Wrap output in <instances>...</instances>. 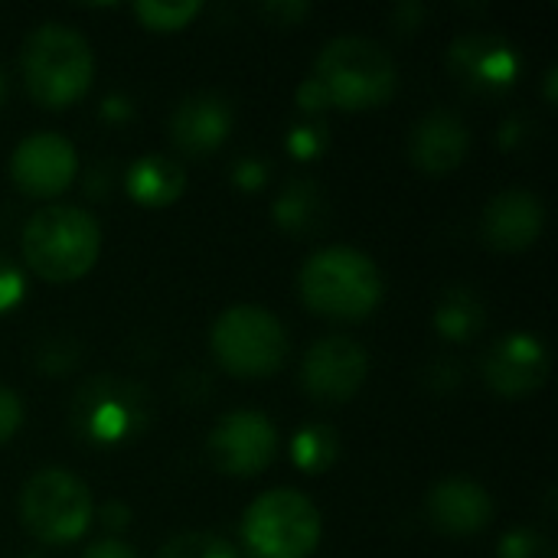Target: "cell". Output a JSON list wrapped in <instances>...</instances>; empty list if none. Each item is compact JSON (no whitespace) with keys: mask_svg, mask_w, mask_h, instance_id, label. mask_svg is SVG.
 Listing matches in <instances>:
<instances>
[{"mask_svg":"<svg viewBox=\"0 0 558 558\" xmlns=\"http://www.w3.org/2000/svg\"><path fill=\"white\" fill-rule=\"evenodd\" d=\"M275 219L284 232L311 239L327 222V193L317 180H294L275 203Z\"/></svg>","mask_w":558,"mask_h":558,"instance_id":"19","label":"cell"},{"mask_svg":"<svg viewBox=\"0 0 558 558\" xmlns=\"http://www.w3.org/2000/svg\"><path fill=\"white\" fill-rule=\"evenodd\" d=\"M314 78L324 85L327 101L343 111L379 108L396 95L399 85L392 56L366 36L330 39L317 56Z\"/></svg>","mask_w":558,"mask_h":558,"instance_id":"4","label":"cell"},{"mask_svg":"<svg viewBox=\"0 0 558 558\" xmlns=\"http://www.w3.org/2000/svg\"><path fill=\"white\" fill-rule=\"evenodd\" d=\"M26 92L43 108H69L95 78V56L88 39L65 23L36 26L20 52Z\"/></svg>","mask_w":558,"mask_h":558,"instance_id":"3","label":"cell"},{"mask_svg":"<svg viewBox=\"0 0 558 558\" xmlns=\"http://www.w3.org/2000/svg\"><path fill=\"white\" fill-rule=\"evenodd\" d=\"M320 513L301 490H268L242 517V543L252 558H311L320 543Z\"/></svg>","mask_w":558,"mask_h":558,"instance_id":"7","label":"cell"},{"mask_svg":"<svg viewBox=\"0 0 558 558\" xmlns=\"http://www.w3.org/2000/svg\"><path fill=\"white\" fill-rule=\"evenodd\" d=\"M213 356L239 379H265L288 360V330L258 304H235L213 324Z\"/></svg>","mask_w":558,"mask_h":558,"instance_id":"6","label":"cell"},{"mask_svg":"<svg viewBox=\"0 0 558 558\" xmlns=\"http://www.w3.org/2000/svg\"><path fill=\"white\" fill-rule=\"evenodd\" d=\"M23 262L52 284L78 281L92 271L101 252V229L88 209L52 203L36 209L20 235Z\"/></svg>","mask_w":558,"mask_h":558,"instance_id":"2","label":"cell"},{"mask_svg":"<svg viewBox=\"0 0 558 558\" xmlns=\"http://www.w3.org/2000/svg\"><path fill=\"white\" fill-rule=\"evenodd\" d=\"M3 98H7V75L0 72V105H3Z\"/></svg>","mask_w":558,"mask_h":558,"instance_id":"32","label":"cell"},{"mask_svg":"<svg viewBox=\"0 0 558 558\" xmlns=\"http://www.w3.org/2000/svg\"><path fill=\"white\" fill-rule=\"evenodd\" d=\"M157 558H239L235 546L213 533H180L163 543Z\"/></svg>","mask_w":558,"mask_h":558,"instance_id":"22","label":"cell"},{"mask_svg":"<svg viewBox=\"0 0 558 558\" xmlns=\"http://www.w3.org/2000/svg\"><path fill=\"white\" fill-rule=\"evenodd\" d=\"M369 376L366 350L350 337L317 340L301 363V386L314 402L343 405L350 402Z\"/></svg>","mask_w":558,"mask_h":558,"instance_id":"10","label":"cell"},{"mask_svg":"<svg viewBox=\"0 0 558 558\" xmlns=\"http://www.w3.org/2000/svg\"><path fill=\"white\" fill-rule=\"evenodd\" d=\"M327 147V131L317 124H301L288 134V150L301 160H314Z\"/></svg>","mask_w":558,"mask_h":558,"instance_id":"25","label":"cell"},{"mask_svg":"<svg viewBox=\"0 0 558 558\" xmlns=\"http://www.w3.org/2000/svg\"><path fill=\"white\" fill-rule=\"evenodd\" d=\"M543 226L546 206L530 190L497 193L481 216V235L497 252H526L543 235Z\"/></svg>","mask_w":558,"mask_h":558,"instance_id":"14","label":"cell"},{"mask_svg":"<svg viewBox=\"0 0 558 558\" xmlns=\"http://www.w3.org/2000/svg\"><path fill=\"white\" fill-rule=\"evenodd\" d=\"M340 454V438L330 425H307L291 441V458L304 474H324Z\"/></svg>","mask_w":558,"mask_h":558,"instance_id":"21","label":"cell"},{"mask_svg":"<svg viewBox=\"0 0 558 558\" xmlns=\"http://www.w3.org/2000/svg\"><path fill=\"white\" fill-rule=\"evenodd\" d=\"M487 324L484 314V301L477 291H471L468 284H454L445 291V298L435 307V327L445 340L451 343H471Z\"/></svg>","mask_w":558,"mask_h":558,"instance_id":"20","label":"cell"},{"mask_svg":"<svg viewBox=\"0 0 558 558\" xmlns=\"http://www.w3.org/2000/svg\"><path fill=\"white\" fill-rule=\"evenodd\" d=\"M278 451V432L265 412L235 409L209 432V458L229 477H258Z\"/></svg>","mask_w":558,"mask_h":558,"instance_id":"9","label":"cell"},{"mask_svg":"<svg viewBox=\"0 0 558 558\" xmlns=\"http://www.w3.org/2000/svg\"><path fill=\"white\" fill-rule=\"evenodd\" d=\"M20 520L46 546L75 543L92 523V490L62 468L36 471L20 490Z\"/></svg>","mask_w":558,"mask_h":558,"instance_id":"8","label":"cell"},{"mask_svg":"<svg viewBox=\"0 0 558 558\" xmlns=\"http://www.w3.org/2000/svg\"><path fill=\"white\" fill-rule=\"evenodd\" d=\"M23 288H26V281H23L20 268L7 255H0V314L13 311L20 304Z\"/></svg>","mask_w":558,"mask_h":558,"instance_id":"26","label":"cell"},{"mask_svg":"<svg viewBox=\"0 0 558 558\" xmlns=\"http://www.w3.org/2000/svg\"><path fill=\"white\" fill-rule=\"evenodd\" d=\"M124 183H128V193H131L134 203H141L147 209H167V206H173L183 196L186 173H183V167L173 157L147 154V157L131 163Z\"/></svg>","mask_w":558,"mask_h":558,"instance_id":"18","label":"cell"},{"mask_svg":"<svg viewBox=\"0 0 558 558\" xmlns=\"http://www.w3.org/2000/svg\"><path fill=\"white\" fill-rule=\"evenodd\" d=\"M484 383L504 399L536 396L549 379V350L533 333L500 337L481 363Z\"/></svg>","mask_w":558,"mask_h":558,"instance_id":"12","label":"cell"},{"mask_svg":"<svg viewBox=\"0 0 558 558\" xmlns=\"http://www.w3.org/2000/svg\"><path fill=\"white\" fill-rule=\"evenodd\" d=\"M500 558H556V549L536 530H513L500 539Z\"/></svg>","mask_w":558,"mask_h":558,"instance_id":"24","label":"cell"},{"mask_svg":"<svg viewBox=\"0 0 558 558\" xmlns=\"http://www.w3.org/2000/svg\"><path fill=\"white\" fill-rule=\"evenodd\" d=\"M471 150V131L454 111H428L409 137V157L412 163L428 177H445L464 163Z\"/></svg>","mask_w":558,"mask_h":558,"instance_id":"16","label":"cell"},{"mask_svg":"<svg viewBox=\"0 0 558 558\" xmlns=\"http://www.w3.org/2000/svg\"><path fill=\"white\" fill-rule=\"evenodd\" d=\"M20 425H23V402L13 389L0 386V445L10 441Z\"/></svg>","mask_w":558,"mask_h":558,"instance_id":"27","label":"cell"},{"mask_svg":"<svg viewBox=\"0 0 558 558\" xmlns=\"http://www.w3.org/2000/svg\"><path fill=\"white\" fill-rule=\"evenodd\" d=\"M451 72L468 92L477 95H500L517 85L520 78V56L517 49L490 33L461 36L451 46Z\"/></svg>","mask_w":558,"mask_h":558,"instance_id":"13","label":"cell"},{"mask_svg":"<svg viewBox=\"0 0 558 558\" xmlns=\"http://www.w3.org/2000/svg\"><path fill=\"white\" fill-rule=\"evenodd\" d=\"M304 304L327 320H366L386 294L379 265L350 245L314 252L298 275Z\"/></svg>","mask_w":558,"mask_h":558,"instance_id":"1","label":"cell"},{"mask_svg":"<svg viewBox=\"0 0 558 558\" xmlns=\"http://www.w3.org/2000/svg\"><path fill=\"white\" fill-rule=\"evenodd\" d=\"M150 415L154 405L147 389L124 376L88 379L69 405L72 432L95 448H118L134 441L147 428Z\"/></svg>","mask_w":558,"mask_h":558,"instance_id":"5","label":"cell"},{"mask_svg":"<svg viewBox=\"0 0 558 558\" xmlns=\"http://www.w3.org/2000/svg\"><path fill=\"white\" fill-rule=\"evenodd\" d=\"M268 180V167L262 163V160H242L239 167H235V183L239 186H245V190H258L262 183Z\"/></svg>","mask_w":558,"mask_h":558,"instance_id":"28","label":"cell"},{"mask_svg":"<svg viewBox=\"0 0 558 558\" xmlns=\"http://www.w3.org/2000/svg\"><path fill=\"white\" fill-rule=\"evenodd\" d=\"M196 13H199V3H193V0H177V3L144 0V3H134V16L147 29H183Z\"/></svg>","mask_w":558,"mask_h":558,"instance_id":"23","label":"cell"},{"mask_svg":"<svg viewBox=\"0 0 558 558\" xmlns=\"http://www.w3.org/2000/svg\"><path fill=\"white\" fill-rule=\"evenodd\" d=\"M425 510L432 526L445 536H474L484 533L494 520L490 494L468 477H448L435 484L425 500Z\"/></svg>","mask_w":558,"mask_h":558,"instance_id":"17","label":"cell"},{"mask_svg":"<svg viewBox=\"0 0 558 558\" xmlns=\"http://www.w3.org/2000/svg\"><path fill=\"white\" fill-rule=\"evenodd\" d=\"M75 147L56 131H36L23 137L10 157V180L16 183L20 193L36 199L59 196L75 180Z\"/></svg>","mask_w":558,"mask_h":558,"instance_id":"11","label":"cell"},{"mask_svg":"<svg viewBox=\"0 0 558 558\" xmlns=\"http://www.w3.org/2000/svg\"><path fill=\"white\" fill-rule=\"evenodd\" d=\"M298 105L304 108V111H320V108H327L330 101H327V92H324V85L311 75L301 88H298Z\"/></svg>","mask_w":558,"mask_h":558,"instance_id":"29","label":"cell"},{"mask_svg":"<svg viewBox=\"0 0 558 558\" xmlns=\"http://www.w3.org/2000/svg\"><path fill=\"white\" fill-rule=\"evenodd\" d=\"M82 558H137V553L121 539H101V543L88 546Z\"/></svg>","mask_w":558,"mask_h":558,"instance_id":"30","label":"cell"},{"mask_svg":"<svg viewBox=\"0 0 558 558\" xmlns=\"http://www.w3.org/2000/svg\"><path fill=\"white\" fill-rule=\"evenodd\" d=\"M265 13L268 16H304L307 13V3H271V7H265Z\"/></svg>","mask_w":558,"mask_h":558,"instance_id":"31","label":"cell"},{"mask_svg":"<svg viewBox=\"0 0 558 558\" xmlns=\"http://www.w3.org/2000/svg\"><path fill=\"white\" fill-rule=\"evenodd\" d=\"M232 131V108L213 92H196L183 98L170 114V141L190 157H206L226 144Z\"/></svg>","mask_w":558,"mask_h":558,"instance_id":"15","label":"cell"}]
</instances>
